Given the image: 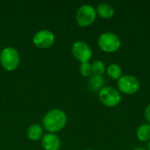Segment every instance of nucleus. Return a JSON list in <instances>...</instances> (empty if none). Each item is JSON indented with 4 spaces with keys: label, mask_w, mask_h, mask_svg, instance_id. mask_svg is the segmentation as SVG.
Segmentation results:
<instances>
[{
    "label": "nucleus",
    "mask_w": 150,
    "mask_h": 150,
    "mask_svg": "<svg viewBox=\"0 0 150 150\" xmlns=\"http://www.w3.org/2000/svg\"><path fill=\"white\" fill-rule=\"evenodd\" d=\"M68 117L62 109L54 108L46 112L42 118L41 126L44 130L50 134H57L61 132L67 124Z\"/></svg>",
    "instance_id": "f257e3e1"
},
{
    "label": "nucleus",
    "mask_w": 150,
    "mask_h": 150,
    "mask_svg": "<svg viewBox=\"0 0 150 150\" xmlns=\"http://www.w3.org/2000/svg\"><path fill=\"white\" fill-rule=\"evenodd\" d=\"M20 63V54L18 49L14 47H5L0 52V65L8 71L16 70Z\"/></svg>",
    "instance_id": "f03ea898"
},
{
    "label": "nucleus",
    "mask_w": 150,
    "mask_h": 150,
    "mask_svg": "<svg viewBox=\"0 0 150 150\" xmlns=\"http://www.w3.org/2000/svg\"><path fill=\"white\" fill-rule=\"evenodd\" d=\"M98 47L105 53H114L121 47V40L113 32L102 33L98 39Z\"/></svg>",
    "instance_id": "7ed1b4c3"
},
{
    "label": "nucleus",
    "mask_w": 150,
    "mask_h": 150,
    "mask_svg": "<svg viewBox=\"0 0 150 150\" xmlns=\"http://www.w3.org/2000/svg\"><path fill=\"white\" fill-rule=\"evenodd\" d=\"M96 8L89 4H82L76 11V21L81 27H88L91 25L97 18Z\"/></svg>",
    "instance_id": "20e7f679"
},
{
    "label": "nucleus",
    "mask_w": 150,
    "mask_h": 150,
    "mask_svg": "<svg viewBox=\"0 0 150 150\" xmlns=\"http://www.w3.org/2000/svg\"><path fill=\"white\" fill-rule=\"evenodd\" d=\"M98 99L100 103L106 107H115L121 102V93L118 89L112 86H105L98 91Z\"/></svg>",
    "instance_id": "39448f33"
},
{
    "label": "nucleus",
    "mask_w": 150,
    "mask_h": 150,
    "mask_svg": "<svg viewBox=\"0 0 150 150\" xmlns=\"http://www.w3.org/2000/svg\"><path fill=\"white\" fill-rule=\"evenodd\" d=\"M117 88L120 93L133 95L139 91L141 83L135 76L126 74L117 81Z\"/></svg>",
    "instance_id": "423d86ee"
},
{
    "label": "nucleus",
    "mask_w": 150,
    "mask_h": 150,
    "mask_svg": "<svg viewBox=\"0 0 150 150\" xmlns=\"http://www.w3.org/2000/svg\"><path fill=\"white\" fill-rule=\"evenodd\" d=\"M72 55L80 63L90 62L92 57V49L90 45L83 40H76L71 47Z\"/></svg>",
    "instance_id": "0eeeda50"
},
{
    "label": "nucleus",
    "mask_w": 150,
    "mask_h": 150,
    "mask_svg": "<svg viewBox=\"0 0 150 150\" xmlns=\"http://www.w3.org/2000/svg\"><path fill=\"white\" fill-rule=\"evenodd\" d=\"M33 45L40 49H47L51 47L55 42L54 33L47 29H42L36 32L33 36Z\"/></svg>",
    "instance_id": "6e6552de"
},
{
    "label": "nucleus",
    "mask_w": 150,
    "mask_h": 150,
    "mask_svg": "<svg viewBox=\"0 0 150 150\" xmlns=\"http://www.w3.org/2000/svg\"><path fill=\"white\" fill-rule=\"evenodd\" d=\"M40 141L44 150H59L62 146L61 139L56 134H45Z\"/></svg>",
    "instance_id": "1a4fd4ad"
},
{
    "label": "nucleus",
    "mask_w": 150,
    "mask_h": 150,
    "mask_svg": "<svg viewBox=\"0 0 150 150\" xmlns=\"http://www.w3.org/2000/svg\"><path fill=\"white\" fill-rule=\"evenodd\" d=\"M26 135L33 142L40 141L44 136V128L40 124H32L27 128Z\"/></svg>",
    "instance_id": "9d476101"
},
{
    "label": "nucleus",
    "mask_w": 150,
    "mask_h": 150,
    "mask_svg": "<svg viewBox=\"0 0 150 150\" xmlns=\"http://www.w3.org/2000/svg\"><path fill=\"white\" fill-rule=\"evenodd\" d=\"M97 15L101 18H110L114 15L115 9L112 4L109 3H101L96 7Z\"/></svg>",
    "instance_id": "9b49d317"
},
{
    "label": "nucleus",
    "mask_w": 150,
    "mask_h": 150,
    "mask_svg": "<svg viewBox=\"0 0 150 150\" xmlns=\"http://www.w3.org/2000/svg\"><path fill=\"white\" fill-rule=\"evenodd\" d=\"M105 80L103 76L91 75L88 79V87L91 91H99L105 87Z\"/></svg>",
    "instance_id": "f8f14e48"
},
{
    "label": "nucleus",
    "mask_w": 150,
    "mask_h": 150,
    "mask_svg": "<svg viewBox=\"0 0 150 150\" xmlns=\"http://www.w3.org/2000/svg\"><path fill=\"white\" fill-rule=\"evenodd\" d=\"M136 137L140 142H148L150 141V124L143 123L136 130Z\"/></svg>",
    "instance_id": "ddd939ff"
},
{
    "label": "nucleus",
    "mask_w": 150,
    "mask_h": 150,
    "mask_svg": "<svg viewBox=\"0 0 150 150\" xmlns=\"http://www.w3.org/2000/svg\"><path fill=\"white\" fill-rule=\"evenodd\" d=\"M105 73L112 80H119L123 76L122 68L117 63H112L106 67Z\"/></svg>",
    "instance_id": "4468645a"
},
{
    "label": "nucleus",
    "mask_w": 150,
    "mask_h": 150,
    "mask_svg": "<svg viewBox=\"0 0 150 150\" xmlns=\"http://www.w3.org/2000/svg\"><path fill=\"white\" fill-rule=\"evenodd\" d=\"M92 68V75H98L103 76L105 73L106 66L105 62L101 60H96L91 63Z\"/></svg>",
    "instance_id": "2eb2a0df"
},
{
    "label": "nucleus",
    "mask_w": 150,
    "mask_h": 150,
    "mask_svg": "<svg viewBox=\"0 0 150 150\" xmlns=\"http://www.w3.org/2000/svg\"><path fill=\"white\" fill-rule=\"evenodd\" d=\"M79 72L83 77H90L92 75L91 63L90 62L81 63L79 66Z\"/></svg>",
    "instance_id": "dca6fc26"
},
{
    "label": "nucleus",
    "mask_w": 150,
    "mask_h": 150,
    "mask_svg": "<svg viewBox=\"0 0 150 150\" xmlns=\"http://www.w3.org/2000/svg\"><path fill=\"white\" fill-rule=\"evenodd\" d=\"M144 117L146 119V120L148 121V123L150 124V103L146 106L145 111H144Z\"/></svg>",
    "instance_id": "f3484780"
},
{
    "label": "nucleus",
    "mask_w": 150,
    "mask_h": 150,
    "mask_svg": "<svg viewBox=\"0 0 150 150\" xmlns=\"http://www.w3.org/2000/svg\"><path fill=\"white\" fill-rule=\"evenodd\" d=\"M134 150H147V149H144V148L140 147V148H135Z\"/></svg>",
    "instance_id": "a211bd4d"
},
{
    "label": "nucleus",
    "mask_w": 150,
    "mask_h": 150,
    "mask_svg": "<svg viewBox=\"0 0 150 150\" xmlns=\"http://www.w3.org/2000/svg\"><path fill=\"white\" fill-rule=\"evenodd\" d=\"M147 150H150V141L148 142V149Z\"/></svg>",
    "instance_id": "6ab92c4d"
},
{
    "label": "nucleus",
    "mask_w": 150,
    "mask_h": 150,
    "mask_svg": "<svg viewBox=\"0 0 150 150\" xmlns=\"http://www.w3.org/2000/svg\"><path fill=\"white\" fill-rule=\"evenodd\" d=\"M84 150H94V149H84Z\"/></svg>",
    "instance_id": "aec40b11"
}]
</instances>
